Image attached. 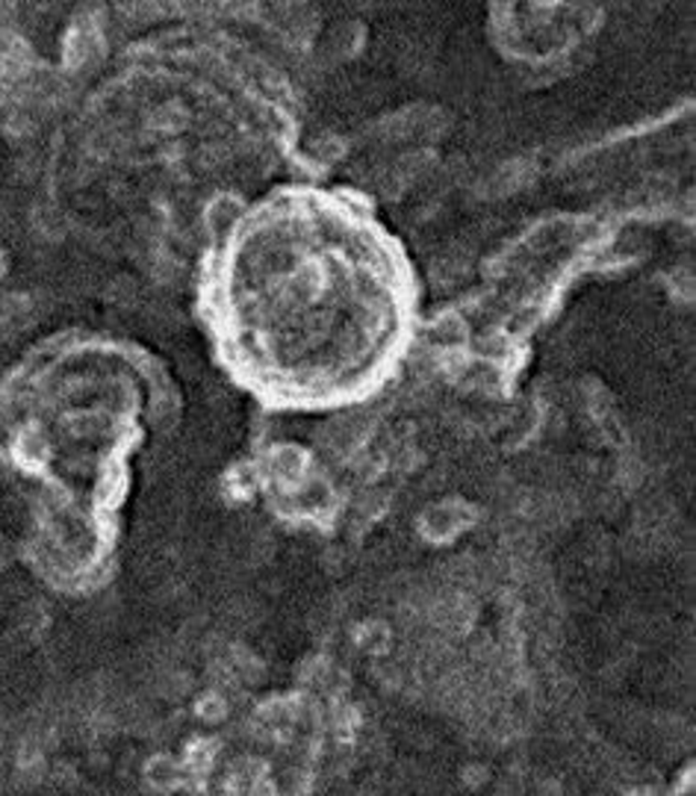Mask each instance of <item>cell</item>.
Wrapping results in <instances>:
<instances>
[{"mask_svg": "<svg viewBox=\"0 0 696 796\" xmlns=\"http://www.w3.org/2000/svg\"><path fill=\"white\" fill-rule=\"evenodd\" d=\"M3 269H7V259H3V254H0V275H3Z\"/></svg>", "mask_w": 696, "mask_h": 796, "instance_id": "cell-3", "label": "cell"}, {"mask_svg": "<svg viewBox=\"0 0 696 796\" xmlns=\"http://www.w3.org/2000/svg\"><path fill=\"white\" fill-rule=\"evenodd\" d=\"M7 561V543H3V538H0V564Z\"/></svg>", "mask_w": 696, "mask_h": 796, "instance_id": "cell-2", "label": "cell"}, {"mask_svg": "<svg viewBox=\"0 0 696 796\" xmlns=\"http://www.w3.org/2000/svg\"><path fill=\"white\" fill-rule=\"evenodd\" d=\"M251 796H275V794H271V787H269V785H260V787H257V790H254Z\"/></svg>", "mask_w": 696, "mask_h": 796, "instance_id": "cell-1", "label": "cell"}]
</instances>
